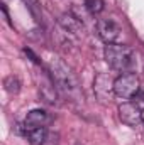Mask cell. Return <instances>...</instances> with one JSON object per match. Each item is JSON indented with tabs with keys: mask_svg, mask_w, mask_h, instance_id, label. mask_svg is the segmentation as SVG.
Here are the masks:
<instances>
[{
	"mask_svg": "<svg viewBox=\"0 0 144 145\" xmlns=\"http://www.w3.org/2000/svg\"><path fill=\"white\" fill-rule=\"evenodd\" d=\"M119 116L127 127H139L143 123V106L137 101H127L119 106Z\"/></svg>",
	"mask_w": 144,
	"mask_h": 145,
	"instance_id": "cell-4",
	"label": "cell"
},
{
	"mask_svg": "<svg viewBox=\"0 0 144 145\" xmlns=\"http://www.w3.org/2000/svg\"><path fill=\"white\" fill-rule=\"evenodd\" d=\"M24 52H26V54H27V56H29V57L32 59V63H36V64H41L39 57H37V56L34 54V52H32V51H31V49H27V47H26V49H24Z\"/></svg>",
	"mask_w": 144,
	"mask_h": 145,
	"instance_id": "cell-14",
	"label": "cell"
},
{
	"mask_svg": "<svg viewBox=\"0 0 144 145\" xmlns=\"http://www.w3.org/2000/svg\"><path fill=\"white\" fill-rule=\"evenodd\" d=\"M93 91H95L97 98H98L102 103L110 101L112 95H115V93H114V79H112L108 74H104V72L98 74V76L95 78V83H93Z\"/></svg>",
	"mask_w": 144,
	"mask_h": 145,
	"instance_id": "cell-6",
	"label": "cell"
},
{
	"mask_svg": "<svg viewBox=\"0 0 144 145\" xmlns=\"http://www.w3.org/2000/svg\"><path fill=\"white\" fill-rule=\"evenodd\" d=\"M59 25H61L66 32L75 34V36H81L83 31H85L81 20H80L78 17L71 15V14H63V15L59 17Z\"/></svg>",
	"mask_w": 144,
	"mask_h": 145,
	"instance_id": "cell-8",
	"label": "cell"
},
{
	"mask_svg": "<svg viewBox=\"0 0 144 145\" xmlns=\"http://www.w3.org/2000/svg\"><path fill=\"white\" fill-rule=\"evenodd\" d=\"M143 123H144V108H143Z\"/></svg>",
	"mask_w": 144,
	"mask_h": 145,
	"instance_id": "cell-16",
	"label": "cell"
},
{
	"mask_svg": "<svg viewBox=\"0 0 144 145\" xmlns=\"http://www.w3.org/2000/svg\"><path fill=\"white\" fill-rule=\"evenodd\" d=\"M49 123V115L48 111L44 110H31L24 120V125H22V130H32V128H39V127H46Z\"/></svg>",
	"mask_w": 144,
	"mask_h": 145,
	"instance_id": "cell-7",
	"label": "cell"
},
{
	"mask_svg": "<svg viewBox=\"0 0 144 145\" xmlns=\"http://www.w3.org/2000/svg\"><path fill=\"white\" fill-rule=\"evenodd\" d=\"M105 61L107 64L119 72H132L137 66V56L136 51L131 46H124V44H107L105 51H104Z\"/></svg>",
	"mask_w": 144,
	"mask_h": 145,
	"instance_id": "cell-2",
	"label": "cell"
},
{
	"mask_svg": "<svg viewBox=\"0 0 144 145\" xmlns=\"http://www.w3.org/2000/svg\"><path fill=\"white\" fill-rule=\"evenodd\" d=\"M3 86H5V89H7L10 95H17L19 89H20V81H19L17 76H9V78H5V81H3Z\"/></svg>",
	"mask_w": 144,
	"mask_h": 145,
	"instance_id": "cell-11",
	"label": "cell"
},
{
	"mask_svg": "<svg viewBox=\"0 0 144 145\" xmlns=\"http://www.w3.org/2000/svg\"><path fill=\"white\" fill-rule=\"evenodd\" d=\"M141 89V83L136 72H124L114 79V93L124 100L134 98Z\"/></svg>",
	"mask_w": 144,
	"mask_h": 145,
	"instance_id": "cell-3",
	"label": "cell"
},
{
	"mask_svg": "<svg viewBox=\"0 0 144 145\" xmlns=\"http://www.w3.org/2000/svg\"><path fill=\"white\" fill-rule=\"evenodd\" d=\"M104 7H105V3H104V0H85V8L90 12V14H100L102 10H104Z\"/></svg>",
	"mask_w": 144,
	"mask_h": 145,
	"instance_id": "cell-12",
	"label": "cell"
},
{
	"mask_svg": "<svg viewBox=\"0 0 144 145\" xmlns=\"http://www.w3.org/2000/svg\"><path fill=\"white\" fill-rule=\"evenodd\" d=\"M0 8H2V12H3V17H5V20H7V22L12 25V22H10V17H9V12H7V7H5V3H2V7H0Z\"/></svg>",
	"mask_w": 144,
	"mask_h": 145,
	"instance_id": "cell-15",
	"label": "cell"
},
{
	"mask_svg": "<svg viewBox=\"0 0 144 145\" xmlns=\"http://www.w3.org/2000/svg\"><path fill=\"white\" fill-rule=\"evenodd\" d=\"M48 71L53 79V83L56 84L58 91L63 93L65 96H70L73 100L80 98V84H78V78L73 72V69L59 57H51L48 63Z\"/></svg>",
	"mask_w": 144,
	"mask_h": 145,
	"instance_id": "cell-1",
	"label": "cell"
},
{
	"mask_svg": "<svg viewBox=\"0 0 144 145\" xmlns=\"http://www.w3.org/2000/svg\"><path fill=\"white\" fill-rule=\"evenodd\" d=\"M122 29L112 19H98L97 20V34L105 44H115L120 37Z\"/></svg>",
	"mask_w": 144,
	"mask_h": 145,
	"instance_id": "cell-5",
	"label": "cell"
},
{
	"mask_svg": "<svg viewBox=\"0 0 144 145\" xmlns=\"http://www.w3.org/2000/svg\"><path fill=\"white\" fill-rule=\"evenodd\" d=\"M27 7H29V10L34 14V15H39V12H41V3H39V0H22Z\"/></svg>",
	"mask_w": 144,
	"mask_h": 145,
	"instance_id": "cell-13",
	"label": "cell"
},
{
	"mask_svg": "<svg viewBox=\"0 0 144 145\" xmlns=\"http://www.w3.org/2000/svg\"><path fill=\"white\" fill-rule=\"evenodd\" d=\"M56 84L53 83V79H51V76H49V79L48 81H44L42 83V86L39 88V93H41V96H42V100L46 101V103H51V105H54L56 103Z\"/></svg>",
	"mask_w": 144,
	"mask_h": 145,
	"instance_id": "cell-10",
	"label": "cell"
},
{
	"mask_svg": "<svg viewBox=\"0 0 144 145\" xmlns=\"http://www.w3.org/2000/svg\"><path fill=\"white\" fill-rule=\"evenodd\" d=\"M24 135L27 137L31 145H46L48 140V127H39V128H32V130H26Z\"/></svg>",
	"mask_w": 144,
	"mask_h": 145,
	"instance_id": "cell-9",
	"label": "cell"
}]
</instances>
